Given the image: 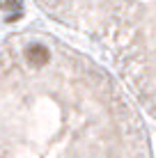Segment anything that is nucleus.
<instances>
[{
    "instance_id": "nucleus-1",
    "label": "nucleus",
    "mask_w": 156,
    "mask_h": 158,
    "mask_svg": "<svg viewBox=\"0 0 156 158\" xmlns=\"http://www.w3.org/2000/svg\"><path fill=\"white\" fill-rule=\"evenodd\" d=\"M25 57H28V62L32 67H44V64H48V60H51V51H48L46 44L35 41L25 48Z\"/></svg>"
}]
</instances>
